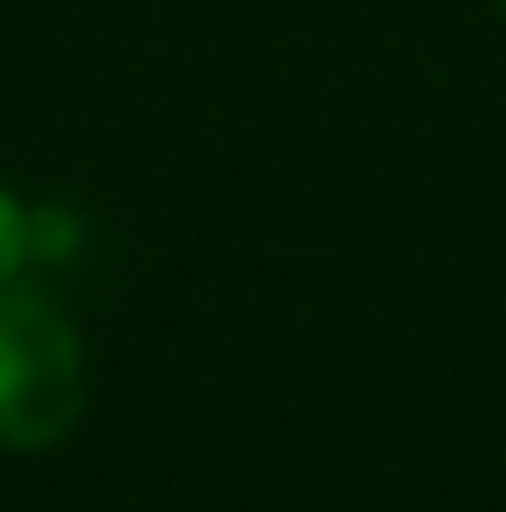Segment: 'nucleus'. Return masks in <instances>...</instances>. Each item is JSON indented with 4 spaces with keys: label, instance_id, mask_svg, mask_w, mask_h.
Here are the masks:
<instances>
[{
    "label": "nucleus",
    "instance_id": "f257e3e1",
    "mask_svg": "<svg viewBox=\"0 0 506 512\" xmlns=\"http://www.w3.org/2000/svg\"><path fill=\"white\" fill-rule=\"evenodd\" d=\"M84 417V346L66 310L30 286H0V447L42 453Z\"/></svg>",
    "mask_w": 506,
    "mask_h": 512
},
{
    "label": "nucleus",
    "instance_id": "f03ea898",
    "mask_svg": "<svg viewBox=\"0 0 506 512\" xmlns=\"http://www.w3.org/2000/svg\"><path fill=\"white\" fill-rule=\"evenodd\" d=\"M30 262V209L0 185V286H12Z\"/></svg>",
    "mask_w": 506,
    "mask_h": 512
},
{
    "label": "nucleus",
    "instance_id": "7ed1b4c3",
    "mask_svg": "<svg viewBox=\"0 0 506 512\" xmlns=\"http://www.w3.org/2000/svg\"><path fill=\"white\" fill-rule=\"evenodd\" d=\"M501 12H506V0H501Z\"/></svg>",
    "mask_w": 506,
    "mask_h": 512
}]
</instances>
